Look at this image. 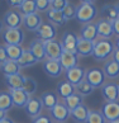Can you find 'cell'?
Masks as SVG:
<instances>
[{
    "label": "cell",
    "mask_w": 119,
    "mask_h": 123,
    "mask_svg": "<svg viewBox=\"0 0 119 123\" xmlns=\"http://www.w3.org/2000/svg\"><path fill=\"white\" fill-rule=\"evenodd\" d=\"M112 24H113V31H114V34H117L118 37H119V18L114 20Z\"/></svg>",
    "instance_id": "43"
},
{
    "label": "cell",
    "mask_w": 119,
    "mask_h": 123,
    "mask_svg": "<svg viewBox=\"0 0 119 123\" xmlns=\"http://www.w3.org/2000/svg\"><path fill=\"white\" fill-rule=\"evenodd\" d=\"M3 29H4V23H3V20L0 19V33H3Z\"/></svg>",
    "instance_id": "48"
},
{
    "label": "cell",
    "mask_w": 119,
    "mask_h": 123,
    "mask_svg": "<svg viewBox=\"0 0 119 123\" xmlns=\"http://www.w3.org/2000/svg\"><path fill=\"white\" fill-rule=\"evenodd\" d=\"M43 109V105H42V102H41L39 98H34V97H30L27 105L24 107V111L27 113L28 117H32V118H36L41 116V112Z\"/></svg>",
    "instance_id": "13"
},
{
    "label": "cell",
    "mask_w": 119,
    "mask_h": 123,
    "mask_svg": "<svg viewBox=\"0 0 119 123\" xmlns=\"http://www.w3.org/2000/svg\"><path fill=\"white\" fill-rule=\"evenodd\" d=\"M46 15H47L48 20L51 22L53 25H63L66 23L65 18H63V13L62 12H57V10H52V9H48L46 12Z\"/></svg>",
    "instance_id": "31"
},
{
    "label": "cell",
    "mask_w": 119,
    "mask_h": 123,
    "mask_svg": "<svg viewBox=\"0 0 119 123\" xmlns=\"http://www.w3.org/2000/svg\"><path fill=\"white\" fill-rule=\"evenodd\" d=\"M43 70L49 77H60L62 74V66L58 60H44L43 61Z\"/></svg>",
    "instance_id": "15"
},
{
    "label": "cell",
    "mask_w": 119,
    "mask_h": 123,
    "mask_svg": "<svg viewBox=\"0 0 119 123\" xmlns=\"http://www.w3.org/2000/svg\"><path fill=\"white\" fill-rule=\"evenodd\" d=\"M88 116H89V108L84 104H81L80 107H77L70 113L71 119L76 123H86Z\"/></svg>",
    "instance_id": "23"
},
{
    "label": "cell",
    "mask_w": 119,
    "mask_h": 123,
    "mask_svg": "<svg viewBox=\"0 0 119 123\" xmlns=\"http://www.w3.org/2000/svg\"><path fill=\"white\" fill-rule=\"evenodd\" d=\"M41 102H42V105L46 109H48V111L53 109L60 103L58 102V95L54 92H46V93H43L42 95H41Z\"/></svg>",
    "instance_id": "22"
},
{
    "label": "cell",
    "mask_w": 119,
    "mask_h": 123,
    "mask_svg": "<svg viewBox=\"0 0 119 123\" xmlns=\"http://www.w3.org/2000/svg\"><path fill=\"white\" fill-rule=\"evenodd\" d=\"M77 39H79V37H77L74 32H65L62 36V38H61L62 48L65 49V51H68V52H76Z\"/></svg>",
    "instance_id": "16"
},
{
    "label": "cell",
    "mask_w": 119,
    "mask_h": 123,
    "mask_svg": "<svg viewBox=\"0 0 119 123\" xmlns=\"http://www.w3.org/2000/svg\"><path fill=\"white\" fill-rule=\"evenodd\" d=\"M0 70L4 72V76H10V75H17L20 74V66L18 65V62L8 60L0 65Z\"/></svg>",
    "instance_id": "27"
},
{
    "label": "cell",
    "mask_w": 119,
    "mask_h": 123,
    "mask_svg": "<svg viewBox=\"0 0 119 123\" xmlns=\"http://www.w3.org/2000/svg\"><path fill=\"white\" fill-rule=\"evenodd\" d=\"M101 15L104 17V19L112 22V23L119 18L118 12L115 9V5H110V4H107V5H104L101 8Z\"/></svg>",
    "instance_id": "32"
},
{
    "label": "cell",
    "mask_w": 119,
    "mask_h": 123,
    "mask_svg": "<svg viewBox=\"0 0 119 123\" xmlns=\"http://www.w3.org/2000/svg\"><path fill=\"white\" fill-rule=\"evenodd\" d=\"M118 85H119V84H118Z\"/></svg>",
    "instance_id": "52"
},
{
    "label": "cell",
    "mask_w": 119,
    "mask_h": 123,
    "mask_svg": "<svg viewBox=\"0 0 119 123\" xmlns=\"http://www.w3.org/2000/svg\"><path fill=\"white\" fill-rule=\"evenodd\" d=\"M37 62H38V60L33 56V55H32V52L29 51V48H24L22 57L19 58V61H18V65L20 66V69H23V67L33 66V65H36Z\"/></svg>",
    "instance_id": "28"
},
{
    "label": "cell",
    "mask_w": 119,
    "mask_h": 123,
    "mask_svg": "<svg viewBox=\"0 0 119 123\" xmlns=\"http://www.w3.org/2000/svg\"><path fill=\"white\" fill-rule=\"evenodd\" d=\"M49 0H37L36 1V6H37V12H47L49 9Z\"/></svg>",
    "instance_id": "40"
},
{
    "label": "cell",
    "mask_w": 119,
    "mask_h": 123,
    "mask_svg": "<svg viewBox=\"0 0 119 123\" xmlns=\"http://www.w3.org/2000/svg\"><path fill=\"white\" fill-rule=\"evenodd\" d=\"M9 93H10V95H12L13 107H18V108H24L27 105V103H28L29 98H30L23 89L10 90Z\"/></svg>",
    "instance_id": "17"
},
{
    "label": "cell",
    "mask_w": 119,
    "mask_h": 123,
    "mask_svg": "<svg viewBox=\"0 0 119 123\" xmlns=\"http://www.w3.org/2000/svg\"><path fill=\"white\" fill-rule=\"evenodd\" d=\"M95 24H96L98 37L100 39H109L114 34L112 22H109L107 19H104V18H101V19H99Z\"/></svg>",
    "instance_id": "9"
},
{
    "label": "cell",
    "mask_w": 119,
    "mask_h": 123,
    "mask_svg": "<svg viewBox=\"0 0 119 123\" xmlns=\"http://www.w3.org/2000/svg\"><path fill=\"white\" fill-rule=\"evenodd\" d=\"M44 44V53H46V60H60L62 55V44L56 39L52 41H46Z\"/></svg>",
    "instance_id": "5"
},
{
    "label": "cell",
    "mask_w": 119,
    "mask_h": 123,
    "mask_svg": "<svg viewBox=\"0 0 119 123\" xmlns=\"http://www.w3.org/2000/svg\"><path fill=\"white\" fill-rule=\"evenodd\" d=\"M101 94L107 103H114L119 100V85L115 83H105L101 86Z\"/></svg>",
    "instance_id": "7"
},
{
    "label": "cell",
    "mask_w": 119,
    "mask_h": 123,
    "mask_svg": "<svg viewBox=\"0 0 119 123\" xmlns=\"http://www.w3.org/2000/svg\"><path fill=\"white\" fill-rule=\"evenodd\" d=\"M32 123H53V121H52V118H49L48 116L41 114L38 117L33 118V122H32Z\"/></svg>",
    "instance_id": "41"
},
{
    "label": "cell",
    "mask_w": 119,
    "mask_h": 123,
    "mask_svg": "<svg viewBox=\"0 0 119 123\" xmlns=\"http://www.w3.org/2000/svg\"><path fill=\"white\" fill-rule=\"evenodd\" d=\"M85 80L93 86L94 89L96 88H101V86L105 84V75L104 71L98 69V67H93V69L86 70L85 74Z\"/></svg>",
    "instance_id": "4"
},
{
    "label": "cell",
    "mask_w": 119,
    "mask_h": 123,
    "mask_svg": "<svg viewBox=\"0 0 119 123\" xmlns=\"http://www.w3.org/2000/svg\"><path fill=\"white\" fill-rule=\"evenodd\" d=\"M68 4H70V1H67V0H51L49 9L57 10V12H63V9H65Z\"/></svg>",
    "instance_id": "39"
},
{
    "label": "cell",
    "mask_w": 119,
    "mask_h": 123,
    "mask_svg": "<svg viewBox=\"0 0 119 123\" xmlns=\"http://www.w3.org/2000/svg\"><path fill=\"white\" fill-rule=\"evenodd\" d=\"M19 9L22 12V15H29V14L37 13L36 1H33V0H23V4Z\"/></svg>",
    "instance_id": "34"
},
{
    "label": "cell",
    "mask_w": 119,
    "mask_h": 123,
    "mask_svg": "<svg viewBox=\"0 0 119 123\" xmlns=\"http://www.w3.org/2000/svg\"><path fill=\"white\" fill-rule=\"evenodd\" d=\"M8 61V56H6V51H5V47L4 46H0V65L4 62Z\"/></svg>",
    "instance_id": "42"
},
{
    "label": "cell",
    "mask_w": 119,
    "mask_h": 123,
    "mask_svg": "<svg viewBox=\"0 0 119 123\" xmlns=\"http://www.w3.org/2000/svg\"><path fill=\"white\" fill-rule=\"evenodd\" d=\"M51 117L53 121H56L57 123H65L68 118H70V111L66 108V105L63 103H58L53 109H51Z\"/></svg>",
    "instance_id": "14"
},
{
    "label": "cell",
    "mask_w": 119,
    "mask_h": 123,
    "mask_svg": "<svg viewBox=\"0 0 119 123\" xmlns=\"http://www.w3.org/2000/svg\"><path fill=\"white\" fill-rule=\"evenodd\" d=\"M115 46H117V48L119 49V37H117V41H115Z\"/></svg>",
    "instance_id": "49"
},
{
    "label": "cell",
    "mask_w": 119,
    "mask_h": 123,
    "mask_svg": "<svg viewBox=\"0 0 119 123\" xmlns=\"http://www.w3.org/2000/svg\"><path fill=\"white\" fill-rule=\"evenodd\" d=\"M74 93H75V86L72 84H70L68 81L63 80V81H60V83H58V85H57V94L62 99L68 98L70 95H72Z\"/></svg>",
    "instance_id": "26"
},
{
    "label": "cell",
    "mask_w": 119,
    "mask_h": 123,
    "mask_svg": "<svg viewBox=\"0 0 119 123\" xmlns=\"http://www.w3.org/2000/svg\"><path fill=\"white\" fill-rule=\"evenodd\" d=\"M13 108V100L9 92H0V111L8 112Z\"/></svg>",
    "instance_id": "33"
},
{
    "label": "cell",
    "mask_w": 119,
    "mask_h": 123,
    "mask_svg": "<svg viewBox=\"0 0 119 123\" xmlns=\"http://www.w3.org/2000/svg\"><path fill=\"white\" fill-rule=\"evenodd\" d=\"M108 123H119V119H117V121H113V122H108Z\"/></svg>",
    "instance_id": "51"
},
{
    "label": "cell",
    "mask_w": 119,
    "mask_h": 123,
    "mask_svg": "<svg viewBox=\"0 0 119 123\" xmlns=\"http://www.w3.org/2000/svg\"><path fill=\"white\" fill-rule=\"evenodd\" d=\"M5 117H8V116H6V112H3V111H0V121H1V119H4Z\"/></svg>",
    "instance_id": "47"
},
{
    "label": "cell",
    "mask_w": 119,
    "mask_h": 123,
    "mask_svg": "<svg viewBox=\"0 0 119 123\" xmlns=\"http://www.w3.org/2000/svg\"><path fill=\"white\" fill-rule=\"evenodd\" d=\"M25 81V76L22 74H17V75H10V76H5V83L6 86L10 90H15V89H23Z\"/></svg>",
    "instance_id": "24"
},
{
    "label": "cell",
    "mask_w": 119,
    "mask_h": 123,
    "mask_svg": "<svg viewBox=\"0 0 119 123\" xmlns=\"http://www.w3.org/2000/svg\"><path fill=\"white\" fill-rule=\"evenodd\" d=\"M85 74H86V70L84 67L75 66L68 71H66V81H68L70 84L76 86L77 84H80L81 81L85 80Z\"/></svg>",
    "instance_id": "10"
},
{
    "label": "cell",
    "mask_w": 119,
    "mask_h": 123,
    "mask_svg": "<svg viewBox=\"0 0 119 123\" xmlns=\"http://www.w3.org/2000/svg\"><path fill=\"white\" fill-rule=\"evenodd\" d=\"M112 60L119 65V49H118V48H114L113 55H112Z\"/></svg>",
    "instance_id": "45"
},
{
    "label": "cell",
    "mask_w": 119,
    "mask_h": 123,
    "mask_svg": "<svg viewBox=\"0 0 119 123\" xmlns=\"http://www.w3.org/2000/svg\"><path fill=\"white\" fill-rule=\"evenodd\" d=\"M94 44L95 42L91 41H86L84 38L79 37L77 39V47H76V52L79 56H93V51H94Z\"/></svg>",
    "instance_id": "18"
},
{
    "label": "cell",
    "mask_w": 119,
    "mask_h": 123,
    "mask_svg": "<svg viewBox=\"0 0 119 123\" xmlns=\"http://www.w3.org/2000/svg\"><path fill=\"white\" fill-rule=\"evenodd\" d=\"M75 90L77 92V94H80L81 97L84 98V97H88V95H90L91 93H93L94 92V88L86 80H84V81H81L80 84H77L75 86Z\"/></svg>",
    "instance_id": "35"
},
{
    "label": "cell",
    "mask_w": 119,
    "mask_h": 123,
    "mask_svg": "<svg viewBox=\"0 0 119 123\" xmlns=\"http://www.w3.org/2000/svg\"><path fill=\"white\" fill-rule=\"evenodd\" d=\"M23 24L28 31L36 32L39 25L42 24V18L38 13H34V14H29V15H23Z\"/></svg>",
    "instance_id": "19"
},
{
    "label": "cell",
    "mask_w": 119,
    "mask_h": 123,
    "mask_svg": "<svg viewBox=\"0 0 119 123\" xmlns=\"http://www.w3.org/2000/svg\"><path fill=\"white\" fill-rule=\"evenodd\" d=\"M23 90L30 97V95L34 94L36 90H37V81H36L33 77L25 76V81H24V85H23Z\"/></svg>",
    "instance_id": "37"
},
{
    "label": "cell",
    "mask_w": 119,
    "mask_h": 123,
    "mask_svg": "<svg viewBox=\"0 0 119 123\" xmlns=\"http://www.w3.org/2000/svg\"><path fill=\"white\" fill-rule=\"evenodd\" d=\"M8 4L10 6H15V8H20L22 4H23V0H10V1H8Z\"/></svg>",
    "instance_id": "44"
},
{
    "label": "cell",
    "mask_w": 119,
    "mask_h": 123,
    "mask_svg": "<svg viewBox=\"0 0 119 123\" xmlns=\"http://www.w3.org/2000/svg\"><path fill=\"white\" fill-rule=\"evenodd\" d=\"M103 71H104L105 77H108V79H117V77H119V65L117 62H114L113 60L107 61Z\"/></svg>",
    "instance_id": "29"
},
{
    "label": "cell",
    "mask_w": 119,
    "mask_h": 123,
    "mask_svg": "<svg viewBox=\"0 0 119 123\" xmlns=\"http://www.w3.org/2000/svg\"><path fill=\"white\" fill-rule=\"evenodd\" d=\"M115 9H117V12H118V15H119V3L115 4Z\"/></svg>",
    "instance_id": "50"
},
{
    "label": "cell",
    "mask_w": 119,
    "mask_h": 123,
    "mask_svg": "<svg viewBox=\"0 0 119 123\" xmlns=\"http://www.w3.org/2000/svg\"><path fill=\"white\" fill-rule=\"evenodd\" d=\"M1 38L5 42V44H15V46H22L24 42V32L20 28H6L3 31Z\"/></svg>",
    "instance_id": "3"
},
{
    "label": "cell",
    "mask_w": 119,
    "mask_h": 123,
    "mask_svg": "<svg viewBox=\"0 0 119 123\" xmlns=\"http://www.w3.org/2000/svg\"><path fill=\"white\" fill-rule=\"evenodd\" d=\"M4 47H5V51H6L8 60L15 61V62L19 61V58L23 55V51H24V48L22 46H15V44H5Z\"/></svg>",
    "instance_id": "25"
},
{
    "label": "cell",
    "mask_w": 119,
    "mask_h": 123,
    "mask_svg": "<svg viewBox=\"0 0 119 123\" xmlns=\"http://www.w3.org/2000/svg\"><path fill=\"white\" fill-rule=\"evenodd\" d=\"M29 51H30L32 55H33V56L38 60V62L46 60L43 41H41V39H38V38L33 39V41L30 42V44H29Z\"/></svg>",
    "instance_id": "20"
},
{
    "label": "cell",
    "mask_w": 119,
    "mask_h": 123,
    "mask_svg": "<svg viewBox=\"0 0 119 123\" xmlns=\"http://www.w3.org/2000/svg\"><path fill=\"white\" fill-rule=\"evenodd\" d=\"M0 123H15L14 121L12 119V118H9V117H5L4 119H1L0 121Z\"/></svg>",
    "instance_id": "46"
},
{
    "label": "cell",
    "mask_w": 119,
    "mask_h": 123,
    "mask_svg": "<svg viewBox=\"0 0 119 123\" xmlns=\"http://www.w3.org/2000/svg\"><path fill=\"white\" fill-rule=\"evenodd\" d=\"M36 34H37L38 39L43 41H52L56 38V34H57V29H56V25H53L51 22H46L39 25V28L36 31Z\"/></svg>",
    "instance_id": "6"
},
{
    "label": "cell",
    "mask_w": 119,
    "mask_h": 123,
    "mask_svg": "<svg viewBox=\"0 0 119 123\" xmlns=\"http://www.w3.org/2000/svg\"><path fill=\"white\" fill-rule=\"evenodd\" d=\"M98 14V8L94 1H81L80 5H77L76 10V19L80 23H91Z\"/></svg>",
    "instance_id": "1"
},
{
    "label": "cell",
    "mask_w": 119,
    "mask_h": 123,
    "mask_svg": "<svg viewBox=\"0 0 119 123\" xmlns=\"http://www.w3.org/2000/svg\"><path fill=\"white\" fill-rule=\"evenodd\" d=\"M76 10H77V6L74 5V4H68V5L63 9V18L65 20H72V19H76Z\"/></svg>",
    "instance_id": "38"
},
{
    "label": "cell",
    "mask_w": 119,
    "mask_h": 123,
    "mask_svg": "<svg viewBox=\"0 0 119 123\" xmlns=\"http://www.w3.org/2000/svg\"><path fill=\"white\" fill-rule=\"evenodd\" d=\"M86 123H107V119L100 111H89Z\"/></svg>",
    "instance_id": "36"
},
{
    "label": "cell",
    "mask_w": 119,
    "mask_h": 123,
    "mask_svg": "<svg viewBox=\"0 0 119 123\" xmlns=\"http://www.w3.org/2000/svg\"><path fill=\"white\" fill-rule=\"evenodd\" d=\"M60 63H61L62 69L65 71H68L72 67L77 66V61H79V55L76 52H68V51H62V55L60 57Z\"/></svg>",
    "instance_id": "11"
},
{
    "label": "cell",
    "mask_w": 119,
    "mask_h": 123,
    "mask_svg": "<svg viewBox=\"0 0 119 123\" xmlns=\"http://www.w3.org/2000/svg\"><path fill=\"white\" fill-rule=\"evenodd\" d=\"M80 37L84 38L86 41H91V42H95L98 38V32H96V24L95 23H86L82 25L81 28V33Z\"/></svg>",
    "instance_id": "21"
},
{
    "label": "cell",
    "mask_w": 119,
    "mask_h": 123,
    "mask_svg": "<svg viewBox=\"0 0 119 123\" xmlns=\"http://www.w3.org/2000/svg\"><path fill=\"white\" fill-rule=\"evenodd\" d=\"M114 51V43L110 39H98L95 41L93 57L95 61H107L113 55Z\"/></svg>",
    "instance_id": "2"
},
{
    "label": "cell",
    "mask_w": 119,
    "mask_h": 123,
    "mask_svg": "<svg viewBox=\"0 0 119 123\" xmlns=\"http://www.w3.org/2000/svg\"><path fill=\"white\" fill-rule=\"evenodd\" d=\"M63 104L66 105V108L70 112H72L74 109H76L77 107H80L82 104V97L77 93H74L72 95H70L68 98L63 99Z\"/></svg>",
    "instance_id": "30"
},
{
    "label": "cell",
    "mask_w": 119,
    "mask_h": 123,
    "mask_svg": "<svg viewBox=\"0 0 119 123\" xmlns=\"http://www.w3.org/2000/svg\"><path fill=\"white\" fill-rule=\"evenodd\" d=\"M101 113L108 122H113L119 119V102L105 103L101 107Z\"/></svg>",
    "instance_id": "12"
},
{
    "label": "cell",
    "mask_w": 119,
    "mask_h": 123,
    "mask_svg": "<svg viewBox=\"0 0 119 123\" xmlns=\"http://www.w3.org/2000/svg\"><path fill=\"white\" fill-rule=\"evenodd\" d=\"M3 23L6 28H20L23 24V15L22 13L15 12V10H9L5 13L3 18Z\"/></svg>",
    "instance_id": "8"
}]
</instances>
